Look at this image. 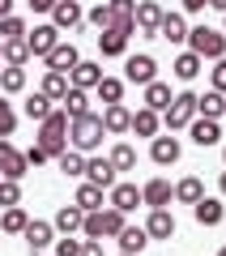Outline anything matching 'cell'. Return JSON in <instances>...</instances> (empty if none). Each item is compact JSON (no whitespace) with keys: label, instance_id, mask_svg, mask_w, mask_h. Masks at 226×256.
I'll return each instance as SVG.
<instances>
[{"label":"cell","instance_id":"cell-1","mask_svg":"<svg viewBox=\"0 0 226 256\" xmlns=\"http://www.w3.org/2000/svg\"><path fill=\"white\" fill-rule=\"evenodd\" d=\"M38 146L47 150V158H60L64 150H68V111H56L52 107V116L47 120H38Z\"/></svg>","mask_w":226,"mask_h":256},{"label":"cell","instance_id":"cell-2","mask_svg":"<svg viewBox=\"0 0 226 256\" xmlns=\"http://www.w3.org/2000/svg\"><path fill=\"white\" fill-rule=\"evenodd\" d=\"M102 137H107V128H102V116H77L68 120V146L82 150V154H94V150L102 146Z\"/></svg>","mask_w":226,"mask_h":256},{"label":"cell","instance_id":"cell-3","mask_svg":"<svg viewBox=\"0 0 226 256\" xmlns=\"http://www.w3.org/2000/svg\"><path fill=\"white\" fill-rule=\"evenodd\" d=\"M188 52H196L200 60H222L226 56V34L222 30H209V26H196V30H188Z\"/></svg>","mask_w":226,"mask_h":256},{"label":"cell","instance_id":"cell-4","mask_svg":"<svg viewBox=\"0 0 226 256\" xmlns=\"http://www.w3.org/2000/svg\"><path fill=\"white\" fill-rule=\"evenodd\" d=\"M192 120H196V94H192V90H184V94H175V98H171V107L162 111V124L175 132V128H188Z\"/></svg>","mask_w":226,"mask_h":256},{"label":"cell","instance_id":"cell-5","mask_svg":"<svg viewBox=\"0 0 226 256\" xmlns=\"http://www.w3.org/2000/svg\"><path fill=\"white\" fill-rule=\"evenodd\" d=\"M26 171H30L26 154H22L9 137H0V180H22Z\"/></svg>","mask_w":226,"mask_h":256},{"label":"cell","instance_id":"cell-6","mask_svg":"<svg viewBox=\"0 0 226 256\" xmlns=\"http://www.w3.org/2000/svg\"><path fill=\"white\" fill-rule=\"evenodd\" d=\"M162 4L158 0H136V34H145V38H158V26H162Z\"/></svg>","mask_w":226,"mask_h":256},{"label":"cell","instance_id":"cell-7","mask_svg":"<svg viewBox=\"0 0 226 256\" xmlns=\"http://www.w3.org/2000/svg\"><path fill=\"white\" fill-rule=\"evenodd\" d=\"M124 82H132V86H150V82H158V64H154V56H128L124 60Z\"/></svg>","mask_w":226,"mask_h":256},{"label":"cell","instance_id":"cell-8","mask_svg":"<svg viewBox=\"0 0 226 256\" xmlns=\"http://www.w3.org/2000/svg\"><path fill=\"white\" fill-rule=\"evenodd\" d=\"M82 22H86V13H82L77 0H56V4H52V26L60 30V34H64V30H77Z\"/></svg>","mask_w":226,"mask_h":256},{"label":"cell","instance_id":"cell-9","mask_svg":"<svg viewBox=\"0 0 226 256\" xmlns=\"http://www.w3.org/2000/svg\"><path fill=\"white\" fill-rule=\"evenodd\" d=\"M60 43V30L52 26V22H43V26H34V30H26V47H30V56H38L43 60L52 47Z\"/></svg>","mask_w":226,"mask_h":256},{"label":"cell","instance_id":"cell-10","mask_svg":"<svg viewBox=\"0 0 226 256\" xmlns=\"http://www.w3.org/2000/svg\"><path fill=\"white\" fill-rule=\"evenodd\" d=\"M107 205H116L120 214H132L136 205H145V201H141V188H136V184H111L107 188Z\"/></svg>","mask_w":226,"mask_h":256},{"label":"cell","instance_id":"cell-11","mask_svg":"<svg viewBox=\"0 0 226 256\" xmlns=\"http://www.w3.org/2000/svg\"><path fill=\"white\" fill-rule=\"evenodd\" d=\"M102 77H107V73H102L98 60H77V68L68 73V86H77V90H94Z\"/></svg>","mask_w":226,"mask_h":256},{"label":"cell","instance_id":"cell-12","mask_svg":"<svg viewBox=\"0 0 226 256\" xmlns=\"http://www.w3.org/2000/svg\"><path fill=\"white\" fill-rule=\"evenodd\" d=\"M43 60H47V68H52V73H72L82 56H77V47H72V43H56Z\"/></svg>","mask_w":226,"mask_h":256},{"label":"cell","instance_id":"cell-13","mask_svg":"<svg viewBox=\"0 0 226 256\" xmlns=\"http://www.w3.org/2000/svg\"><path fill=\"white\" fill-rule=\"evenodd\" d=\"M188 132H192V141H196L200 150H209V146H218V141H222V124H218V120H205V116L192 120Z\"/></svg>","mask_w":226,"mask_h":256},{"label":"cell","instance_id":"cell-14","mask_svg":"<svg viewBox=\"0 0 226 256\" xmlns=\"http://www.w3.org/2000/svg\"><path fill=\"white\" fill-rule=\"evenodd\" d=\"M116 175H120V171L111 166V158H86V180H90L94 188L107 192L111 184H116Z\"/></svg>","mask_w":226,"mask_h":256},{"label":"cell","instance_id":"cell-15","mask_svg":"<svg viewBox=\"0 0 226 256\" xmlns=\"http://www.w3.org/2000/svg\"><path fill=\"white\" fill-rule=\"evenodd\" d=\"M22 235H26V248L30 252H43V248H52L56 244V226L52 222H26V230H22Z\"/></svg>","mask_w":226,"mask_h":256},{"label":"cell","instance_id":"cell-16","mask_svg":"<svg viewBox=\"0 0 226 256\" xmlns=\"http://www.w3.org/2000/svg\"><path fill=\"white\" fill-rule=\"evenodd\" d=\"M141 201L150 205V210H166V205L175 201V188H171L166 180H150V184L141 188Z\"/></svg>","mask_w":226,"mask_h":256},{"label":"cell","instance_id":"cell-17","mask_svg":"<svg viewBox=\"0 0 226 256\" xmlns=\"http://www.w3.org/2000/svg\"><path fill=\"white\" fill-rule=\"evenodd\" d=\"M128 124H132V111H128L124 102H111V107H102V128H107V137L128 132Z\"/></svg>","mask_w":226,"mask_h":256},{"label":"cell","instance_id":"cell-18","mask_svg":"<svg viewBox=\"0 0 226 256\" xmlns=\"http://www.w3.org/2000/svg\"><path fill=\"white\" fill-rule=\"evenodd\" d=\"M222 214H226L222 196H200V201L192 205V218H196L200 226H218V222H222Z\"/></svg>","mask_w":226,"mask_h":256},{"label":"cell","instance_id":"cell-19","mask_svg":"<svg viewBox=\"0 0 226 256\" xmlns=\"http://www.w3.org/2000/svg\"><path fill=\"white\" fill-rule=\"evenodd\" d=\"M150 158H154L158 166H175V162H180V137H154Z\"/></svg>","mask_w":226,"mask_h":256},{"label":"cell","instance_id":"cell-20","mask_svg":"<svg viewBox=\"0 0 226 256\" xmlns=\"http://www.w3.org/2000/svg\"><path fill=\"white\" fill-rule=\"evenodd\" d=\"M158 128H162L158 111H150V107L132 111V124H128V132H136V137H150V141H154V137H158Z\"/></svg>","mask_w":226,"mask_h":256},{"label":"cell","instance_id":"cell-21","mask_svg":"<svg viewBox=\"0 0 226 256\" xmlns=\"http://www.w3.org/2000/svg\"><path fill=\"white\" fill-rule=\"evenodd\" d=\"M158 38H166V43H188V22H184V13H162Z\"/></svg>","mask_w":226,"mask_h":256},{"label":"cell","instance_id":"cell-22","mask_svg":"<svg viewBox=\"0 0 226 256\" xmlns=\"http://www.w3.org/2000/svg\"><path fill=\"white\" fill-rule=\"evenodd\" d=\"M116 239H120V252H132V256H141V252H145V244H154L145 226H124Z\"/></svg>","mask_w":226,"mask_h":256},{"label":"cell","instance_id":"cell-23","mask_svg":"<svg viewBox=\"0 0 226 256\" xmlns=\"http://www.w3.org/2000/svg\"><path fill=\"white\" fill-rule=\"evenodd\" d=\"M145 230H150V239H171L175 235V214L171 210H150Z\"/></svg>","mask_w":226,"mask_h":256},{"label":"cell","instance_id":"cell-24","mask_svg":"<svg viewBox=\"0 0 226 256\" xmlns=\"http://www.w3.org/2000/svg\"><path fill=\"white\" fill-rule=\"evenodd\" d=\"M171 68H175V77H180V82H196V77H200V68H205V60H200L196 52H180Z\"/></svg>","mask_w":226,"mask_h":256},{"label":"cell","instance_id":"cell-25","mask_svg":"<svg viewBox=\"0 0 226 256\" xmlns=\"http://www.w3.org/2000/svg\"><path fill=\"white\" fill-rule=\"evenodd\" d=\"M196 116H205V120H222V116H226V94H218V90L196 94Z\"/></svg>","mask_w":226,"mask_h":256},{"label":"cell","instance_id":"cell-26","mask_svg":"<svg viewBox=\"0 0 226 256\" xmlns=\"http://www.w3.org/2000/svg\"><path fill=\"white\" fill-rule=\"evenodd\" d=\"M82 222H86V210H77V205H64V210L56 214L52 226L60 230V235H77V230H82Z\"/></svg>","mask_w":226,"mask_h":256},{"label":"cell","instance_id":"cell-27","mask_svg":"<svg viewBox=\"0 0 226 256\" xmlns=\"http://www.w3.org/2000/svg\"><path fill=\"white\" fill-rule=\"evenodd\" d=\"M171 98H175V94H171L166 82H150V86H145V107H150V111H166Z\"/></svg>","mask_w":226,"mask_h":256},{"label":"cell","instance_id":"cell-28","mask_svg":"<svg viewBox=\"0 0 226 256\" xmlns=\"http://www.w3.org/2000/svg\"><path fill=\"white\" fill-rule=\"evenodd\" d=\"M64 111H68V120L77 116H90V90H77V86H68V94H64Z\"/></svg>","mask_w":226,"mask_h":256},{"label":"cell","instance_id":"cell-29","mask_svg":"<svg viewBox=\"0 0 226 256\" xmlns=\"http://www.w3.org/2000/svg\"><path fill=\"white\" fill-rule=\"evenodd\" d=\"M0 56H4V64H9V68H26L30 47H26V38H9V43H0Z\"/></svg>","mask_w":226,"mask_h":256},{"label":"cell","instance_id":"cell-30","mask_svg":"<svg viewBox=\"0 0 226 256\" xmlns=\"http://www.w3.org/2000/svg\"><path fill=\"white\" fill-rule=\"evenodd\" d=\"M26 222H30V214L22 210V205L0 210V230H4V235H22V230H26Z\"/></svg>","mask_w":226,"mask_h":256},{"label":"cell","instance_id":"cell-31","mask_svg":"<svg viewBox=\"0 0 226 256\" xmlns=\"http://www.w3.org/2000/svg\"><path fill=\"white\" fill-rule=\"evenodd\" d=\"M98 52H102V56H124V52H128V34H120L116 26H111V30H98Z\"/></svg>","mask_w":226,"mask_h":256},{"label":"cell","instance_id":"cell-32","mask_svg":"<svg viewBox=\"0 0 226 256\" xmlns=\"http://www.w3.org/2000/svg\"><path fill=\"white\" fill-rule=\"evenodd\" d=\"M72 205H77V210H86V214L102 210V188H94V184L86 180L82 188H77V196H72Z\"/></svg>","mask_w":226,"mask_h":256},{"label":"cell","instance_id":"cell-33","mask_svg":"<svg viewBox=\"0 0 226 256\" xmlns=\"http://www.w3.org/2000/svg\"><path fill=\"white\" fill-rule=\"evenodd\" d=\"M56 166H60V171L64 175H68V180H77V175H86V154H82V150H64V154L60 158H56Z\"/></svg>","mask_w":226,"mask_h":256},{"label":"cell","instance_id":"cell-34","mask_svg":"<svg viewBox=\"0 0 226 256\" xmlns=\"http://www.w3.org/2000/svg\"><path fill=\"white\" fill-rule=\"evenodd\" d=\"M200 196H205V184H200L196 175H188V180H180V184H175V201H184V205H196Z\"/></svg>","mask_w":226,"mask_h":256},{"label":"cell","instance_id":"cell-35","mask_svg":"<svg viewBox=\"0 0 226 256\" xmlns=\"http://www.w3.org/2000/svg\"><path fill=\"white\" fill-rule=\"evenodd\" d=\"M26 90V68H0V94H22Z\"/></svg>","mask_w":226,"mask_h":256},{"label":"cell","instance_id":"cell-36","mask_svg":"<svg viewBox=\"0 0 226 256\" xmlns=\"http://www.w3.org/2000/svg\"><path fill=\"white\" fill-rule=\"evenodd\" d=\"M94 90H98L102 107H111V102H124V82H120V77H102Z\"/></svg>","mask_w":226,"mask_h":256},{"label":"cell","instance_id":"cell-37","mask_svg":"<svg viewBox=\"0 0 226 256\" xmlns=\"http://www.w3.org/2000/svg\"><path fill=\"white\" fill-rule=\"evenodd\" d=\"M98 218H102V239H111V235H120V230H124L128 226V214H120L116 210V205H107V210H98Z\"/></svg>","mask_w":226,"mask_h":256},{"label":"cell","instance_id":"cell-38","mask_svg":"<svg viewBox=\"0 0 226 256\" xmlns=\"http://www.w3.org/2000/svg\"><path fill=\"white\" fill-rule=\"evenodd\" d=\"M43 94L52 102H60L64 94H68V73H52V68H47V77H43Z\"/></svg>","mask_w":226,"mask_h":256},{"label":"cell","instance_id":"cell-39","mask_svg":"<svg viewBox=\"0 0 226 256\" xmlns=\"http://www.w3.org/2000/svg\"><path fill=\"white\" fill-rule=\"evenodd\" d=\"M111 166H116V171H132V166H136V150L132 146H124V141H120V146L116 150H111Z\"/></svg>","mask_w":226,"mask_h":256},{"label":"cell","instance_id":"cell-40","mask_svg":"<svg viewBox=\"0 0 226 256\" xmlns=\"http://www.w3.org/2000/svg\"><path fill=\"white\" fill-rule=\"evenodd\" d=\"M26 116H30V120H47V116H52V98H47L43 90H34V94L26 98Z\"/></svg>","mask_w":226,"mask_h":256},{"label":"cell","instance_id":"cell-41","mask_svg":"<svg viewBox=\"0 0 226 256\" xmlns=\"http://www.w3.org/2000/svg\"><path fill=\"white\" fill-rule=\"evenodd\" d=\"M9 38H26V22H22L18 13L0 18V43H9Z\"/></svg>","mask_w":226,"mask_h":256},{"label":"cell","instance_id":"cell-42","mask_svg":"<svg viewBox=\"0 0 226 256\" xmlns=\"http://www.w3.org/2000/svg\"><path fill=\"white\" fill-rule=\"evenodd\" d=\"M22 205V180H0V210Z\"/></svg>","mask_w":226,"mask_h":256},{"label":"cell","instance_id":"cell-43","mask_svg":"<svg viewBox=\"0 0 226 256\" xmlns=\"http://www.w3.org/2000/svg\"><path fill=\"white\" fill-rule=\"evenodd\" d=\"M13 128H18V111H13V102L0 94V137H13Z\"/></svg>","mask_w":226,"mask_h":256},{"label":"cell","instance_id":"cell-44","mask_svg":"<svg viewBox=\"0 0 226 256\" xmlns=\"http://www.w3.org/2000/svg\"><path fill=\"white\" fill-rule=\"evenodd\" d=\"M86 22H90V26H98V30H111V22H116V13H111V4L102 0V4H94V9L86 13Z\"/></svg>","mask_w":226,"mask_h":256},{"label":"cell","instance_id":"cell-45","mask_svg":"<svg viewBox=\"0 0 226 256\" xmlns=\"http://www.w3.org/2000/svg\"><path fill=\"white\" fill-rule=\"evenodd\" d=\"M82 244H86V239H72V235L56 239V256H82Z\"/></svg>","mask_w":226,"mask_h":256},{"label":"cell","instance_id":"cell-46","mask_svg":"<svg viewBox=\"0 0 226 256\" xmlns=\"http://www.w3.org/2000/svg\"><path fill=\"white\" fill-rule=\"evenodd\" d=\"M209 82H214L218 94H226V56H222V60H214V68H209Z\"/></svg>","mask_w":226,"mask_h":256},{"label":"cell","instance_id":"cell-47","mask_svg":"<svg viewBox=\"0 0 226 256\" xmlns=\"http://www.w3.org/2000/svg\"><path fill=\"white\" fill-rule=\"evenodd\" d=\"M107 4H111L116 18H132V13H136V0H107Z\"/></svg>","mask_w":226,"mask_h":256},{"label":"cell","instance_id":"cell-48","mask_svg":"<svg viewBox=\"0 0 226 256\" xmlns=\"http://www.w3.org/2000/svg\"><path fill=\"white\" fill-rule=\"evenodd\" d=\"M26 162H30V166H43V162H47V150L38 146V141H34L30 150H26Z\"/></svg>","mask_w":226,"mask_h":256},{"label":"cell","instance_id":"cell-49","mask_svg":"<svg viewBox=\"0 0 226 256\" xmlns=\"http://www.w3.org/2000/svg\"><path fill=\"white\" fill-rule=\"evenodd\" d=\"M82 256H102V239H86V244H82Z\"/></svg>","mask_w":226,"mask_h":256},{"label":"cell","instance_id":"cell-50","mask_svg":"<svg viewBox=\"0 0 226 256\" xmlns=\"http://www.w3.org/2000/svg\"><path fill=\"white\" fill-rule=\"evenodd\" d=\"M205 4H209V0H184V13H200Z\"/></svg>","mask_w":226,"mask_h":256},{"label":"cell","instance_id":"cell-51","mask_svg":"<svg viewBox=\"0 0 226 256\" xmlns=\"http://www.w3.org/2000/svg\"><path fill=\"white\" fill-rule=\"evenodd\" d=\"M52 4H56V0H30V9H34V13H52Z\"/></svg>","mask_w":226,"mask_h":256},{"label":"cell","instance_id":"cell-52","mask_svg":"<svg viewBox=\"0 0 226 256\" xmlns=\"http://www.w3.org/2000/svg\"><path fill=\"white\" fill-rule=\"evenodd\" d=\"M13 13V0H0V18H9Z\"/></svg>","mask_w":226,"mask_h":256},{"label":"cell","instance_id":"cell-53","mask_svg":"<svg viewBox=\"0 0 226 256\" xmlns=\"http://www.w3.org/2000/svg\"><path fill=\"white\" fill-rule=\"evenodd\" d=\"M209 4H214V9H218V13H226V0H209Z\"/></svg>","mask_w":226,"mask_h":256},{"label":"cell","instance_id":"cell-54","mask_svg":"<svg viewBox=\"0 0 226 256\" xmlns=\"http://www.w3.org/2000/svg\"><path fill=\"white\" fill-rule=\"evenodd\" d=\"M218 192H222V196H226V171H222V180H218Z\"/></svg>","mask_w":226,"mask_h":256},{"label":"cell","instance_id":"cell-55","mask_svg":"<svg viewBox=\"0 0 226 256\" xmlns=\"http://www.w3.org/2000/svg\"><path fill=\"white\" fill-rule=\"evenodd\" d=\"M218 256H226V248H218Z\"/></svg>","mask_w":226,"mask_h":256},{"label":"cell","instance_id":"cell-56","mask_svg":"<svg viewBox=\"0 0 226 256\" xmlns=\"http://www.w3.org/2000/svg\"><path fill=\"white\" fill-rule=\"evenodd\" d=\"M0 68H4V56H0Z\"/></svg>","mask_w":226,"mask_h":256},{"label":"cell","instance_id":"cell-57","mask_svg":"<svg viewBox=\"0 0 226 256\" xmlns=\"http://www.w3.org/2000/svg\"><path fill=\"white\" fill-rule=\"evenodd\" d=\"M120 256H132V252H120Z\"/></svg>","mask_w":226,"mask_h":256},{"label":"cell","instance_id":"cell-58","mask_svg":"<svg viewBox=\"0 0 226 256\" xmlns=\"http://www.w3.org/2000/svg\"><path fill=\"white\" fill-rule=\"evenodd\" d=\"M222 158H226V150H222Z\"/></svg>","mask_w":226,"mask_h":256},{"label":"cell","instance_id":"cell-59","mask_svg":"<svg viewBox=\"0 0 226 256\" xmlns=\"http://www.w3.org/2000/svg\"><path fill=\"white\" fill-rule=\"evenodd\" d=\"M222 34H226V26H222Z\"/></svg>","mask_w":226,"mask_h":256}]
</instances>
